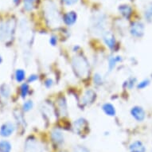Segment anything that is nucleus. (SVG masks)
Listing matches in <instances>:
<instances>
[{"label": "nucleus", "instance_id": "nucleus-1", "mask_svg": "<svg viewBox=\"0 0 152 152\" xmlns=\"http://www.w3.org/2000/svg\"><path fill=\"white\" fill-rule=\"evenodd\" d=\"M44 15L49 27L58 28L61 26V18L57 6L52 1H46L44 4Z\"/></svg>", "mask_w": 152, "mask_h": 152}, {"label": "nucleus", "instance_id": "nucleus-2", "mask_svg": "<svg viewBox=\"0 0 152 152\" xmlns=\"http://www.w3.org/2000/svg\"><path fill=\"white\" fill-rule=\"evenodd\" d=\"M72 67L75 75L80 79H85L89 76V63L87 59L81 55H77L72 58Z\"/></svg>", "mask_w": 152, "mask_h": 152}, {"label": "nucleus", "instance_id": "nucleus-3", "mask_svg": "<svg viewBox=\"0 0 152 152\" xmlns=\"http://www.w3.org/2000/svg\"><path fill=\"white\" fill-rule=\"evenodd\" d=\"M106 17L102 13H97L92 18V27L95 32H103L106 26Z\"/></svg>", "mask_w": 152, "mask_h": 152}, {"label": "nucleus", "instance_id": "nucleus-4", "mask_svg": "<svg viewBox=\"0 0 152 152\" xmlns=\"http://www.w3.org/2000/svg\"><path fill=\"white\" fill-rule=\"evenodd\" d=\"M130 32L132 36L135 37H142L144 33V25L140 22H135L130 27Z\"/></svg>", "mask_w": 152, "mask_h": 152}, {"label": "nucleus", "instance_id": "nucleus-5", "mask_svg": "<svg viewBox=\"0 0 152 152\" xmlns=\"http://www.w3.org/2000/svg\"><path fill=\"white\" fill-rule=\"evenodd\" d=\"M88 127V124L85 119L80 118L78 120H75L74 130L78 135H82V134H85V132H87Z\"/></svg>", "mask_w": 152, "mask_h": 152}, {"label": "nucleus", "instance_id": "nucleus-6", "mask_svg": "<svg viewBox=\"0 0 152 152\" xmlns=\"http://www.w3.org/2000/svg\"><path fill=\"white\" fill-rule=\"evenodd\" d=\"M26 151L43 152V148L36 140H28L26 142Z\"/></svg>", "mask_w": 152, "mask_h": 152}, {"label": "nucleus", "instance_id": "nucleus-7", "mask_svg": "<svg viewBox=\"0 0 152 152\" xmlns=\"http://www.w3.org/2000/svg\"><path fill=\"white\" fill-rule=\"evenodd\" d=\"M15 127L11 122H7L0 128V135L3 137H8L14 133Z\"/></svg>", "mask_w": 152, "mask_h": 152}, {"label": "nucleus", "instance_id": "nucleus-8", "mask_svg": "<svg viewBox=\"0 0 152 152\" xmlns=\"http://www.w3.org/2000/svg\"><path fill=\"white\" fill-rule=\"evenodd\" d=\"M95 100H96V92L89 89L85 92L81 99V103L84 105H89L92 104Z\"/></svg>", "mask_w": 152, "mask_h": 152}, {"label": "nucleus", "instance_id": "nucleus-9", "mask_svg": "<svg viewBox=\"0 0 152 152\" xmlns=\"http://www.w3.org/2000/svg\"><path fill=\"white\" fill-rule=\"evenodd\" d=\"M131 114L137 121H142L145 119V111L143 108L139 106H135L131 110Z\"/></svg>", "mask_w": 152, "mask_h": 152}, {"label": "nucleus", "instance_id": "nucleus-10", "mask_svg": "<svg viewBox=\"0 0 152 152\" xmlns=\"http://www.w3.org/2000/svg\"><path fill=\"white\" fill-rule=\"evenodd\" d=\"M77 20V14L75 11H69L67 12L63 17V21L64 23L69 26L74 25L76 22Z\"/></svg>", "mask_w": 152, "mask_h": 152}, {"label": "nucleus", "instance_id": "nucleus-11", "mask_svg": "<svg viewBox=\"0 0 152 152\" xmlns=\"http://www.w3.org/2000/svg\"><path fill=\"white\" fill-rule=\"evenodd\" d=\"M103 39L107 47H109L111 50L115 47V39L114 35L112 34L110 31H106L103 34Z\"/></svg>", "mask_w": 152, "mask_h": 152}, {"label": "nucleus", "instance_id": "nucleus-12", "mask_svg": "<svg viewBox=\"0 0 152 152\" xmlns=\"http://www.w3.org/2000/svg\"><path fill=\"white\" fill-rule=\"evenodd\" d=\"M51 138L56 144H61L64 142V135L59 129L53 130L51 133Z\"/></svg>", "mask_w": 152, "mask_h": 152}, {"label": "nucleus", "instance_id": "nucleus-13", "mask_svg": "<svg viewBox=\"0 0 152 152\" xmlns=\"http://www.w3.org/2000/svg\"><path fill=\"white\" fill-rule=\"evenodd\" d=\"M129 149H130V152H145L146 151V148H145L144 145L142 144V142H140V141H135V142H132V144L130 145Z\"/></svg>", "mask_w": 152, "mask_h": 152}, {"label": "nucleus", "instance_id": "nucleus-14", "mask_svg": "<svg viewBox=\"0 0 152 152\" xmlns=\"http://www.w3.org/2000/svg\"><path fill=\"white\" fill-rule=\"evenodd\" d=\"M58 107L59 110V112L61 115H67L68 109H67V104L66 101L63 97L60 98L58 100Z\"/></svg>", "mask_w": 152, "mask_h": 152}, {"label": "nucleus", "instance_id": "nucleus-15", "mask_svg": "<svg viewBox=\"0 0 152 152\" xmlns=\"http://www.w3.org/2000/svg\"><path fill=\"white\" fill-rule=\"evenodd\" d=\"M119 11H120V14H121L124 17L126 18H128L132 15V9L130 6L124 4V5H120V7H119Z\"/></svg>", "mask_w": 152, "mask_h": 152}, {"label": "nucleus", "instance_id": "nucleus-16", "mask_svg": "<svg viewBox=\"0 0 152 152\" xmlns=\"http://www.w3.org/2000/svg\"><path fill=\"white\" fill-rule=\"evenodd\" d=\"M102 109L107 115H109V116H114V115H115V107H114L112 104L106 103V104H104L103 105Z\"/></svg>", "mask_w": 152, "mask_h": 152}, {"label": "nucleus", "instance_id": "nucleus-17", "mask_svg": "<svg viewBox=\"0 0 152 152\" xmlns=\"http://www.w3.org/2000/svg\"><path fill=\"white\" fill-rule=\"evenodd\" d=\"M121 61H122V58L120 56L112 57L111 58H109V61H108V69H109V71H112L115 67L116 64L118 62H120Z\"/></svg>", "mask_w": 152, "mask_h": 152}, {"label": "nucleus", "instance_id": "nucleus-18", "mask_svg": "<svg viewBox=\"0 0 152 152\" xmlns=\"http://www.w3.org/2000/svg\"><path fill=\"white\" fill-rule=\"evenodd\" d=\"M11 145L7 140L0 141V152H10Z\"/></svg>", "mask_w": 152, "mask_h": 152}, {"label": "nucleus", "instance_id": "nucleus-19", "mask_svg": "<svg viewBox=\"0 0 152 152\" xmlns=\"http://www.w3.org/2000/svg\"><path fill=\"white\" fill-rule=\"evenodd\" d=\"M26 72L23 69H17L15 72V79L18 82H22L25 79Z\"/></svg>", "mask_w": 152, "mask_h": 152}, {"label": "nucleus", "instance_id": "nucleus-20", "mask_svg": "<svg viewBox=\"0 0 152 152\" xmlns=\"http://www.w3.org/2000/svg\"><path fill=\"white\" fill-rule=\"evenodd\" d=\"M36 0H24V8L26 10L30 11L34 7V3Z\"/></svg>", "mask_w": 152, "mask_h": 152}, {"label": "nucleus", "instance_id": "nucleus-21", "mask_svg": "<svg viewBox=\"0 0 152 152\" xmlns=\"http://www.w3.org/2000/svg\"><path fill=\"white\" fill-rule=\"evenodd\" d=\"M0 92L3 96L4 97H8V96L10 95V88L8 87L7 85H2V87L0 88Z\"/></svg>", "mask_w": 152, "mask_h": 152}, {"label": "nucleus", "instance_id": "nucleus-22", "mask_svg": "<svg viewBox=\"0 0 152 152\" xmlns=\"http://www.w3.org/2000/svg\"><path fill=\"white\" fill-rule=\"evenodd\" d=\"M29 85L27 84H23L22 86H21V96L22 97L25 98L26 96H27L28 92H29Z\"/></svg>", "mask_w": 152, "mask_h": 152}, {"label": "nucleus", "instance_id": "nucleus-23", "mask_svg": "<svg viewBox=\"0 0 152 152\" xmlns=\"http://www.w3.org/2000/svg\"><path fill=\"white\" fill-rule=\"evenodd\" d=\"M33 107H34V103H33L32 100H28V101H26V102H25L23 104V111H25V112H29V111H30V110L32 109Z\"/></svg>", "mask_w": 152, "mask_h": 152}, {"label": "nucleus", "instance_id": "nucleus-24", "mask_svg": "<svg viewBox=\"0 0 152 152\" xmlns=\"http://www.w3.org/2000/svg\"><path fill=\"white\" fill-rule=\"evenodd\" d=\"M144 16L145 18H147V20H152V4H151V5L147 8V10H145Z\"/></svg>", "mask_w": 152, "mask_h": 152}, {"label": "nucleus", "instance_id": "nucleus-25", "mask_svg": "<svg viewBox=\"0 0 152 152\" xmlns=\"http://www.w3.org/2000/svg\"><path fill=\"white\" fill-rule=\"evenodd\" d=\"M93 80H94V84L96 85H101L103 84V78L102 76L100 73H96L94 75L93 77Z\"/></svg>", "mask_w": 152, "mask_h": 152}, {"label": "nucleus", "instance_id": "nucleus-26", "mask_svg": "<svg viewBox=\"0 0 152 152\" xmlns=\"http://www.w3.org/2000/svg\"><path fill=\"white\" fill-rule=\"evenodd\" d=\"M150 84V80L148 79H145V80H142L141 82H140L138 84V88H140V89H143L146 87H147Z\"/></svg>", "mask_w": 152, "mask_h": 152}, {"label": "nucleus", "instance_id": "nucleus-27", "mask_svg": "<svg viewBox=\"0 0 152 152\" xmlns=\"http://www.w3.org/2000/svg\"><path fill=\"white\" fill-rule=\"evenodd\" d=\"M73 152H89V151L83 146H77L75 147Z\"/></svg>", "mask_w": 152, "mask_h": 152}, {"label": "nucleus", "instance_id": "nucleus-28", "mask_svg": "<svg viewBox=\"0 0 152 152\" xmlns=\"http://www.w3.org/2000/svg\"><path fill=\"white\" fill-rule=\"evenodd\" d=\"M62 2L66 6H72L77 3L78 0H62Z\"/></svg>", "mask_w": 152, "mask_h": 152}, {"label": "nucleus", "instance_id": "nucleus-29", "mask_svg": "<svg viewBox=\"0 0 152 152\" xmlns=\"http://www.w3.org/2000/svg\"><path fill=\"white\" fill-rule=\"evenodd\" d=\"M57 43H58V39H57V37H55V36H51L50 38V44L53 46H55V45H57Z\"/></svg>", "mask_w": 152, "mask_h": 152}, {"label": "nucleus", "instance_id": "nucleus-30", "mask_svg": "<svg viewBox=\"0 0 152 152\" xmlns=\"http://www.w3.org/2000/svg\"><path fill=\"white\" fill-rule=\"evenodd\" d=\"M37 80V75H30L29 78H28V82L29 83H32V82H34L36 80Z\"/></svg>", "mask_w": 152, "mask_h": 152}, {"label": "nucleus", "instance_id": "nucleus-31", "mask_svg": "<svg viewBox=\"0 0 152 152\" xmlns=\"http://www.w3.org/2000/svg\"><path fill=\"white\" fill-rule=\"evenodd\" d=\"M53 80H51L50 78H49V79H47V80H45V85L47 88H50L53 86Z\"/></svg>", "mask_w": 152, "mask_h": 152}, {"label": "nucleus", "instance_id": "nucleus-32", "mask_svg": "<svg viewBox=\"0 0 152 152\" xmlns=\"http://www.w3.org/2000/svg\"><path fill=\"white\" fill-rule=\"evenodd\" d=\"M14 3L15 4H18V3H19V0H14Z\"/></svg>", "mask_w": 152, "mask_h": 152}, {"label": "nucleus", "instance_id": "nucleus-33", "mask_svg": "<svg viewBox=\"0 0 152 152\" xmlns=\"http://www.w3.org/2000/svg\"><path fill=\"white\" fill-rule=\"evenodd\" d=\"M2 61H3V59H2V57L0 56V63L2 62Z\"/></svg>", "mask_w": 152, "mask_h": 152}]
</instances>
